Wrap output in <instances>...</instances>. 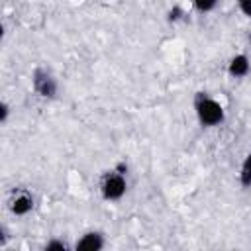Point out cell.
<instances>
[{"instance_id": "obj_1", "label": "cell", "mask_w": 251, "mask_h": 251, "mask_svg": "<svg viewBox=\"0 0 251 251\" xmlns=\"http://www.w3.org/2000/svg\"><path fill=\"white\" fill-rule=\"evenodd\" d=\"M194 112H196V118L198 122L204 126V127H216V126H222L224 120H226V112H224V106L206 96V94H198L196 100H194Z\"/></svg>"}, {"instance_id": "obj_2", "label": "cell", "mask_w": 251, "mask_h": 251, "mask_svg": "<svg viewBox=\"0 0 251 251\" xmlns=\"http://www.w3.org/2000/svg\"><path fill=\"white\" fill-rule=\"evenodd\" d=\"M127 190V180H126V175L118 173V171H112L108 175H104L102 182H100V192H102V198L108 200V202H116L120 198H124Z\"/></svg>"}, {"instance_id": "obj_3", "label": "cell", "mask_w": 251, "mask_h": 251, "mask_svg": "<svg viewBox=\"0 0 251 251\" xmlns=\"http://www.w3.org/2000/svg\"><path fill=\"white\" fill-rule=\"evenodd\" d=\"M33 90L43 96V98H55L57 94V80L53 78V75L45 69H35L33 71Z\"/></svg>"}, {"instance_id": "obj_4", "label": "cell", "mask_w": 251, "mask_h": 251, "mask_svg": "<svg viewBox=\"0 0 251 251\" xmlns=\"http://www.w3.org/2000/svg\"><path fill=\"white\" fill-rule=\"evenodd\" d=\"M104 235L100 231H86L76 243L75 249L76 251H100L104 247Z\"/></svg>"}, {"instance_id": "obj_5", "label": "cell", "mask_w": 251, "mask_h": 251, "mask_svg": "<svg viewBox=\"0 0 251 251\" xmlns=\"http://www.w3.org/2000/svg\"><path fill=\"white\" fill-rule=\"evenodd\" d=\"M251 71V63H249V57L243 55V53H237L229 59V65H227V73L231 78H243L247 76Z\"/></svg>"}, {"instance_id": "obj_6", "label": "cell", "mask_w": 251, "mask_h": 251, "mask_svg": "<svg viewBox=\"0 0 251 251\" xmlns=\"http://www.w3.org/2000/svg\"><path fill=\"white\" fill-rule=\"evenodd\" d=\"M10 210H12V214H16V216H25V214H29V212L33 210V196H31L29 192L22 190L20 194H16V196L12 198Z\"/></svg>"}, {"instance_id": "obj_7", "label": "cell", "mask_w": 251, "mask_h": 251, "mask_svg": "<svg viewBox=\"0 0 251 251\" xmlns=\"http://www.w3.org/2000/svg\"><path fill=\"white\" fill-rule=\"evenodd\" d=\"M239 182L243 188H251V153L243 159L241 169H239Z\"/></svg>"}, {"instance_id": "obj_8", "label": "cell", "mask_w": 251, "mask_h": 251, "mask_svg": "<svg viewBox=\"0 0 251 251\" xmlns=\"http://www.w3.org/2000/svg\"><path fill=\"white\" fill-rule=\"evenodd\" d=\"M192 6H194L198 12L206 14V12H212V10L218 6V0H192Z\"/></svg>"}, {"instance_id": "obj_9", "label": "cell", "mask_w": 251, "mask_h": 251, "mask_svg": "<svg viewBox=\"0 0 251 251\" xmlns=\"http://www.w3.org/2000/svg\"><path fill=\"white\" fill-rule=\"evenodd\" d=\"M47 251H67V245L61 241V239H51L47 245H45Z\"/></svg>"}, {"instance_id": "obj_10", "label": "cell", "mask_w": 251, "mask_h": 251, "mask_svg": "<svg viewBox=\"0 0 251 251\" xmlns=\"http://www.w3.org/2000/svg\"><path fill=\"white\" fill-rule=\"evenodd\" d=\"M182 16H184V12H182L180 6H173V8L169 10V22H178Z\"/></svg>"}, {"instance_id": "obj_11", "label": "cell", "mask_w": 251, "mask_h": 251, "mask_svg": "<svg viewBox=\"0 0 251 251\" xmlns=\"http://www.w3.org/2000/svg\"><path fill=\"white\" fill-rule=\"evenodd\" d=\"M237 6L247 18H251V0H237Z\"/></svg>"}, {"instance_id": "obj_12", "label": "cell", "mask_w": 251, "mask_h": 251, "mask_svg": "<svg viewBox=\"0 0 251 251\" xmlns=\"http://www.w3.org/2000/svg\"><path fill=\"white\" fill-rule=\"evenodd\" d=\"M8 116H10V106L6 102L0 104V124H6L8 122Z\"/></svg>"}, {"instance_id": "obj_13", "label": "cell", "mask_w": 251, "mask_h": 251, "mask_svg": "<svg viewBox=\"0 0 251 251\" xmlns=\"http://www.w3.org/2000/svg\"><path fill=\"white\" fill-rule=\"evenodd\" d=\"M247 41H249V45H251V33H249V37H247Z\"/></svg>"}]
</instances>
